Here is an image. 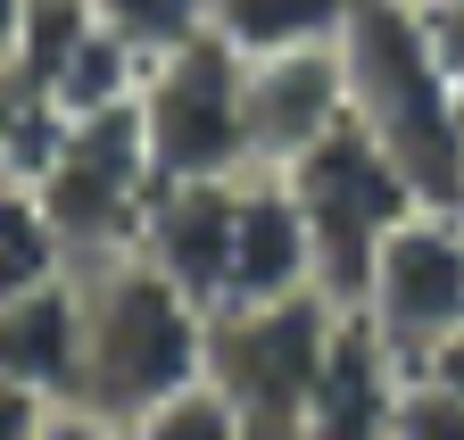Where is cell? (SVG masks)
<instances>
[{
	"label": "cell",
	"instance_id": "cell-1",
	"mask_svg": "<svg viewBox=\"0 0 464 440\" xmlns=\"http://www.w3.org/2000/svg\"><path fill=\"white\" fill-rule=\"evenodd\" d=\"M75 291H83V374H75L83 407L133 424L208 374V324L216 316L199 299H183L141 249L75 266Z\"/></svg>",
	"mask_w": 464,
	"mask_h": 440
},
{
	"label": "cell",
	"instance_id": "cell-2",
	"mask_svg": "<svg viewBox=\"0 0 464 440\" xmlns=\"http://www.w3.org/2000/svg\"><path fill=\"white\" fill-rule=\"evenodd\" d=\"M348 67V117H357L382 158L415 183L423 208H456V83L423 34L415 0H357L340 34Z\"/></svg>",
	"mask_w": 464,
	"mask_h": 440
},
{
	"label": "cell",
	"instance_id": "cell-3",
	"mask_svg": "<svg viewBox=\"0 0 464 440\" xmlns=\"http://www.w3.org/2000/svg\"><path fill=\"white\" fill-rule=\"evenodd\" d=\"M25 191L42 200L67 266L141 249L150 200H158V158H150V133H141V92L116 100V108H92V117H58V142H50V158L34 167Z\"/></svg>",
	"mask_w": 464,
	"mask_h": 440
},
{
	"label": "cell",
	"instance_id": "cell-4",
	"mask_svg": "<svg viewBox=\"0 0 464 440\" xmlns=\"http://www.w3.org/2000/svg\"><path fill=\"white\" fill-rule=\"evenodd\" d=\"M282 183H290V200H299V216H307V241H315V283L348 308L365 291V274H373V249L415 216L423 200H415V183H406L390 158H382V142L348 117V125H332L307 158H290L282 167Z\"/></svg>",
	"mask_w": 464,
	"mask_h": 440
},
{
	"label": "cell",
	"instance_id": "cell-5",
	"mask_svg": "<svg viewBox=\"0 0 464 440\" xmlns=\"http://www.w3.org/2000/svg\"><path fill=\"white\" fill-rule=\"evenodd\" d=\"M332 324H340L332 291H299L274 308H224L208 324V382L232 399L249 440H299Z\"/></svg>",
	"mask_w": 464,
	"mask_h": 440
},
{
	"label": "cell",
	"instance_id": "cell-6",
	"mask_svg": "<svg viewBox=\"0 0 464 440\" xmlns=\"http://www.w3.org/2000/svg\"><path fill=\"white\" fill-rule=\"evenodd\" d=\"M141 133L158 183H224L249 175V67L224 34L174 50L141 75Z\"/></svg>",
	"mask_w": 464,
	"mask_h": 440
},
{
	"label": "cell",
	"instance_id": "cell-7",
	"mask_svg": "<svg viewBox=\"0 0 464 440\" xmlns=\"http://www.w3.org/2000/svg\"><path fill=\"white\" fill-rule=\"evenodd\" d=\"M348 308L390 341L398 366H423L448 333H464V216L456 208H415L373 249V274Z\"/></svg>",
	"mask_w": 464,
	"mask_h": 440
},
{
	"label": "cell",
	"instance_id": "cell-8",
	"mask_svg": "<svg viewBox=\"0 0 464 440\" xmlns=\"http://www.w3.org/2000/svg\"><path fill=\"white\" fill-rule=\"evenodd\" d=\"M249 67V167L282 175L307 158L332 125H348V67L340 42L324 50H282V59H241Z\"/></svg>",
	"mask_w": 464,
	"mask_h": 440
},
{
	"label": "cell",
	"instance_id": "cell-9",
	"mask_svg": "<svg viewBox=\"0 0 464 440\" xmlns=\"http://www.w3.org/2000/svg\"><path fill=\"white\" fill-rule=\"evenodd\" d=\"M232 225H241V175H224V183H158L150 225H141V258L183 299H199L208 316H224V291H232Z\"/></svg>",
	"mask_w": 464,
	"mask_h": 440
},
{
	"label": "cell",
	"instance_id": "cell-10",
	"mask_svg": "<svg viewBox=\"0 0 464 440\" xmlns=\"http://www.w3.org/2000/svg\"><path fill=\"white\" fill-rule=\"evenodd\" d=\"M299 291H324L307 216H299L282 175L249 167L241 175V225H232V291H224V308H274V299H299Z\"/></svg>",
	"mask_w": 464,
	"mask_h": 440
},
{
	"label": "cell",
	"instance_id": "cell-11",
	"mask_svg": "<svg viewBox=\"0 0 464 440\" xmlns=\"http://www.w3.org/2000/svg\"><path fill=\"white\" fill-rule=\"evenodd\" d=\"M398 382L406 366L390 357V341L357 308H340L332 324V349H324V374H315V399H307V424L299 440H390V407H398Z\"/></svg>",
	"mask_w": 464,
	"mask_h": 440
},
{
	"label": "cell",
	"instance_id": "cell-12",
	"mask_svg": "<svg viewBox=\"0 0 464 440\" xmlns=\"http://www.w3.org/2000/svg\"><path fill=\"white\" fill-rule=\"evenodd\" d=\"M75 374H83V291L67 266L0 299V382H17L34 399H75Z\"/></svg>",
	"mask_w": 464,
	"mask_h": 440
},
{
	"label": "cell",
	"instance_id": "cell-13",
	"mask_svg": "<svg viewBox=\"0 0 464 440\" xmlns=\"http://www.w3.org/2000/svg\"><path fill=\"white\" fill-rule=\"evenodd\" d=\"M357 0H216V34L241 59H282V50H324L348 34Z\"/></svg>",
	"mask_w": 464,
	"mask_h": 440
},
{
	"label": "cell",
	"instance_id": "cell-14",
	"mask_svg": "<svg viewBox=\"0 0 464 440\" xmlns=\"http://www.w3.org/2000/svg\"><path fill=\"white\" fill-rule=\"evenodd\" d=\"M92 9L141 67H158V59H174V50L216 34V0H92Z\"/></svg>",
	"mask_w": 464,
	"mask_h": 440
},
{
	"label": "cell",
	"instance_id": "cell-15",
	"mask_svg": "<svg viewBox=\"0 0 464 440\" xmlns=\"http://www.w3.org/2000/svg\"><path fill=\"white\" fill-rule=\"evenodd\" d=\"M100 34V9L92 0H34L25 9V42H17V75L34 100H50L67 83V67L83 59V42Z\"/></svg>",
	"mask_w": 464,
	"mask_h": 440
},
{
	"label": "cell",
	"instance_id": "cell-16",
	"mask_svg": "<svg viewBox=\"0 0 464 440\" xmlns=\"http://www.w3.org/2000/svg\"><path fill=\"white\" fill-rule=\"evenodd\" d=\"M50 274H67V249H58L50 216L25 183H0V299H17Z\"/></svg>",
	"mask_w": 464,
	"mask_h": 440
},
{
	"label": "cell",
	"instance_id": "cell-17",
	"mask_svg": "<svg viewBox=\"0 0 464 440\" xmlns=\"http://www.w3.org/2000/svg\"><path fill=\"white\" fill-rule=\"evenodd\" d=\"M50 142H58V108H42L17 67H0V183H34Z\"/></svg>",
	"mask_w": 464,
	"mask_h": 440
},
{
	"label": "cell",
	"instance_id": "cell-18",
	"mask_svg": "<svg viewBox=\"0 0 464 440\" xmlns=\"http://www.w3.org/2000/svg\"><path fill=\"white\" fill-rule=\"evenodd\" d=\"M125 440H249V432H241V416H232V399L199 374L191 391H174V399H158L150 416H133Z\"/></svg>",
	"mask_w": 464,
	"mask_h": 440
},
{
	"label": "cell",
	"instance_id": "cell-19",
	"mask_svg": "<svg viewBox=\"0 0 464 440\" xmlns=\"http://www.w3.org/2000/svg\"><path fill=\"white\" fill-rule=\"evenodd\" d=\"M390 440H464V391H448L423 366H406L398 407H390Z\"/></svg>",
	"mask_w": 464,
	"mask_h": 440
},
{
	"label": "cell",
	"instance_id": "cell-20",
	"mask_svg": "<svg viewBox=\"0 0 464 440\" xmlns=\"http://www.w3.org/2000/svg\"><path fill=\"white\" fill-rule=\"evenodd\" d=\"M415 9H423V34H431V50H440L448 83L464 92V0H415Z\"/></svg>",
	"mask_w": 464,
	"mask_h": 440
},
{
	"label": "cell",
	"instance_id": "cell-21",
	"mask_svg": "<svg viewBox=\"0 0 464 440\" xmlns=\"http://www.w3.org/2000/svg\"><path fill=\"white\" fill-rule=\"evenodd\" d=\"M34 440H125V424L100 416V407H83V399H58V407L42 416V432H34Z\"/></svg>",
	"mask_w": 464,
	"mask_h": 440
},
{
	"label": "cell",
	"instance_id": "cell-22",
	"mask_svg": "<svg viewBox=\"0 0 464 440\" xmlns=\"http://www.w3.org/2000/svg\"><path fill=\"white\" fill-rule=\"evenodd\" d=\"M50 407L58 399H34V391H17V382H0V440H34Z\"/></svg>",
	"mask_w": 464,
	"mask_h": 440
},
{
	"label": "cell",
	"instance_id": "cell-23",
	"mask_svg": "<svg viewBox=\"0 0 464 440\" xmlns=\"http://www.w3.org/2000/svg\"><path fill=\"white\" fill-rule=\"evenodd\" d=\"M423 374H440L448 391H464V333H448V341H440V349L423 357Z\"/></svg>",
	"mask_w": 464,
	"mask_h": 440
},
{
	"label": "cell",
	"instance_id": "cell-24",
	"mask_svg": "<svg viewBox=\"0 0 464 440\" xmlns=\"http://www.w3.org/2000/svg\"><path fill=\"white\" fill-rule=\"evenodd\" d=\"M25 9H34V0H0V67H17V42H25Z\"/></svg>",
	"mask_w": 464,
	"mask_h": 440
},
{
	"label": "cell",
	"instance_id": "cell-25",
	"mask_svg": "<svg viewBox=\"0 0 464 440\" xmlns=\"http://www.w3.org/2000/svg\"><path fill=\"white\" fill-rule=\"evenodd\" d=\"M456 216H464V92H456Z\"/></svg>",
	"mask_w": 464,
	"mask_h": 440
}]
</instances>
